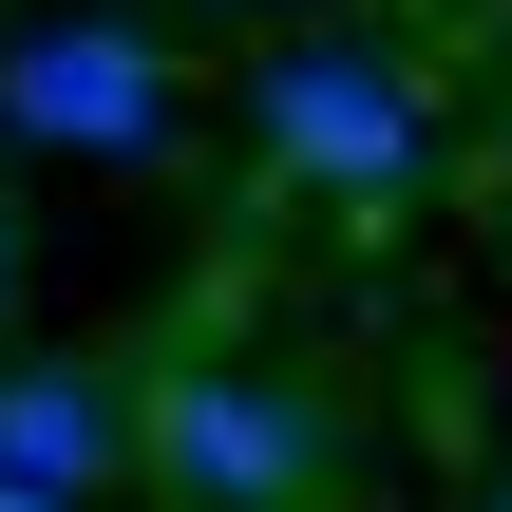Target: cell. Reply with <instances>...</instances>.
Returning a JSON list of instances; mask_svg holds the SVG:
<instances>
[{
	"label": "cell",
	"instance_id": "5b68a950",
	"mask_svg": "<svg viewBox=\"0 0 512 512\" xmlns=\"http://www.w3.org/2000/svg\"><path fill=\"white\" fill-rule=\"evenodd\" d=\"M0 304H19V209H0Z\"/></svg>",
	"mask_w": 512,
	"mask_h": 512
},
{
	"label": "cell",
	"instance_id": "7a4b0ae2",
	"mask_svg": "<svg viewBox=\"0 0 512 512\" xmlns=\"http://www.w3.org/2000/svg\"><path fill=\"white\" fill-rule=\"evenodd\" d=\"M247 133H266L285 190H399V171H418V76H399L380 38H285V57L247 76Z\"/></svg>",
	"mask_w": 512,
	"mask_h": 512
},
{
	"label": "cell",
	"instance_id": "3957f363",
	"mask_svg": "<svg viewBox=\"0 0 512 512\" xmlns=\"http://www.w3.org/2000/svg\"><path fill=\"white\" fill-rule=\"evenodd\" d=\"M171 38L152 19H38L0 38V152H171Z\"/></svg>",
	"mask_w": 512,
	"mask_h": 512
},
{
	"label": "cell",
	"instance_id": "8992f818",
	"mask_svg": "<svg viewBox=\"0 0 512 512\" xmlns=\"http://www.w3.org/2000/svg\"><path fill=\"white\" fill-rule=\"evenodd\" d=\"M0 512H76V494H19V475H0Z\"/></svg>",
	"mask_w": 512,
	"mask_h": 512
},
{
	"label": "cell",
	"instance_id": "277c9868",
	"mask_svg": "<svg viewBox=\"0 0 512 512\" xmlns=\"http://www.w3.org/2000/svg\"><path fill=\"white\" fill-rule=\"evenodd\" d=\"M0 475L95 512L133 475V380H114V361H0Z\"/></svg>",
	"mask_w": 512,
	"mask_h": 512
},
{
	"label": "cell",
	"instance_id": "52a82bcc",
	"mask_svg": "<svg viewBox=\"0 0 512 512\" xmlns=\"http://www.w3.org/2000/svg\"><path fill=\"white\" fill-rule=\"evenodd\" d=\"M494 512H512V494H494Z\"/></svg>",
	"mask_w": 512,
	"mask_h": 512
},
{
	"label": "cell",
	"instance_id": "6da1fadb",
	"mask_svg": "<svg viewBox=\"0 0 512 512\" xmlns=\"http://www.w3.org/2000/svg\"><path fill=\"white\" fill-rule=\"evenodd\" d=\"M133 456H152V494H190V512H304L323 494V399L304 380H247V361H171L133 399Z\"/></svg>",
	"mask_w": 512,
	"mask_h": 512
}]
</instances>
